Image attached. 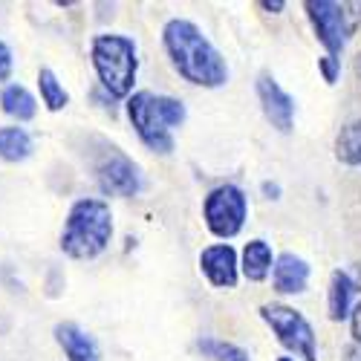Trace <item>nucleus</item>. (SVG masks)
<instances>
[{"label": "nucleus", "mask_w": 361, "mask_h": 361, "mask_svg": "<svg viewBox=\"0 0 361 361\" xmlns=\"http://www.w3.org/2000/svg\"><path fill=\"white\" fill-rule=\"evenodd\" d=\"M162 41L171 55L173 70L197 87H223L228 81L226 58L202 35V29L185 18H173L162 29Z\"/></svg>", "instance_id": "1"}, {"label": "nucleus", "mask_w": 361, "mask_h": 361, "mask_svg": "<svg viewBox=\"0 0 361 361\" xmlns=\"http://www.w3.org/2000/svg\"><path fill=\"white\" fill-rule=\"evenodd\" d=\"M113 237V214L104 200L84 197L73 202L64 231H61V249L73 260H93L99 257Z\"/></svg>", "instance_id": "2"}, {"label": "nucleus", "mask_w": 361, "mask_h": 361, "mask_svg": "<svg viewBox=\"0 0 361 361\" xmlns=\"http://www.w3.org/2000/svg\"><path fill=\"white\" fill-rule=\"evenodd\" d=\"M128 116L139 139L157 150V154H171L173 150V128L185 122V104L171 96H157L150 90L133 93L128 102Z\"/></svg>", "instance_id": "3"}, {"label": "nucleus", "mask_w": 361, "mask_h": 361, "mask_svg": "<svg viewBox=\"0 0 361 361\" xmlns=\"http://www.w3.org/2000/svg\"><path fill=\"white\" fill-rule=\"evenodd\" d=\"M90 58H93L96 75L102 87L113 99L130 96L139 58H136V44L125 35H96L93 47H90Z\"/></svg>", "instance_id": "4"}, {"label": "nucleus", "mask_w": 361, "mask_h": 361, "mask_svg": "<svg viewBox=\"0 0 361 361\" xmlns=\"http://www.w3.org/2000/svg\"><path fill=\"white\" fill-rule=\"evenodd\" d=\"M260 318L272 326V333L278 336V341L289 353H295L298 358H304V361H318L315 329L298 310H292L286 304H263L260 307Z\"/></svg>", "instance_id": "5"}, {"label": "nucleus", "mask_w": 361, "mask_h": 361, "mask_svg": "<svg viewBox=\"0 0 361 361\" xmlns=\"http://www.w3.org/2000/svg\"><path fill=\"white\" fill-rule=\"evenodd\" d=\"M246 214H249V202H246V194L237 185H220L202 202V217H205L208 231L223 240L240 234V228L246 223Z\"/></svg>", "instance_id": "6"}, {"label": "nucleus", "mask_w": 361, "mask_h": 361, "mask_svg": "<svg viewBox=\"0 0 361 361\" xmlns=\"http://www.w3.org/2000/svg\"><path fill=\"white\" fill-rule=\"evenodd\" d=\"M96 176H99L102 191L113 197H133L142 188L139 165L113 145H104V154L96 162Z\"/></svg>", "instance_id": "7"}, {"label": "nucleus", "mask_w": 361, "mask_h": 361, "mask_svg": "<svg viewBox=\"0 0 361 361\" xmlns=\"http://www.w3.org/2000/svg\"><path fill=\"white\" fill-rule=\"evenodd\" d=\"M307 15L312 20V29H315L318 41L326 47V55L336 58L344 49L347 38H350L344 4H333V0H310Z\"/></svg>", "instance_id": "8"}, {"label": "nucleus", "mask_w": 361, "mask_h": 361, "mask_svg": "<svg viewBox=\"0 0 361 361\" xmlns=\"http://www.w3.org/2000/svg\"><path fill=\"white\" fill-rule=\"evenodd\" d=\"M257 99H260V107H263V116L269 118V125L278 133H292L295 99L269 73H260V78H257Z\"/></svg>", "instance_id": "9"}, {"label": "nucleus", "mask_w": 361, "mask_h": 361, "mask_svg": "<svg viewBox=\"0 0 361 361\" xmlns=\"http://www.w3.org/2000/svg\"><path fill=\"white\" fill-rule=\"evenodd\" d=\"M200 269L208 278V283L217 289H234L237 283V252L228 243H214L202 249L200 255Z\"/></svg>", "instance_id": "10"}, {"label": "nucleus", "mask_w": 361, "mask_h": 361, "mask_svg": "<svg viewBox=\"0 0 361 361\" xmlns=\"http://www.w3.org/2000/svg\"><path fill=\"white\" fill-rule=\"evenodd\" d=\"M55 341H58V347L64 350L67 361H99L102 358L96 338L90 336L87 329H81L78 324H73V321L55 324Z\"/></svg>", "instance_id": "11"}, {"label": "nucleus", "mask_w": 361, "mask_h": 361, "mask_svg": "<svg viewBox=\"0 0 361 361\" xmlns=\"http://www.w3.org/2000/svg\"><path fill=\"white\" fill-rule=\"evenodd\" d=\"M272 281H275V289L283 292V295H300L310 283V263L304 257H298L292 252L281 255L275 263H272Z\"/></svg>", "instance_id": "12"}, {"label": "nucleus", "mask_w": 361, "mask_h": 361, "mask_svg": "<svg viewBox=\"0 0 361 361\" xmlns=\"http://www.w3.org/2000/svg\"><path fill=\"white\" fill-rule=\"evenodd\" d=\"M353 295H355V283L347 272L336 269L333 278H329V295H326V307H329V318L333 321H344L350 315L353 307Z\"/></svg>", "instance_id": "13"}, {"label": "nucleus", "mask_w": 361, "mask_h": 361, "mask_svg": "<svg viewBox=\"0 0 361 361\" xmlns=\"http://www.w3.org/2000/svg\"><path fill=\"white\" fill-rule=\"evenodd\" d=\"M0 104H4V113L18 118V122H29L35 116L38 104H35V96L29 93L23 84H6L4 93H0Z\"/></svg>", "instance_id": "14"}, {"label": "nucleus", "mask_w": 361, "mask_h": 361, "mask_svg": "<svg viewBox=\"0 0 361 361\" xmlns=\"http://www.w3.org/2000/svg\"><path fill=\"white\" fill-rule=\"evenodd\" d=\"M272 272V249H269L266 240H252L243 249V275L255 283L266 281Z\"/></svg>", "instance_id": "15"}, {"label": "nucleus", "mask_w": 361, "mask_h": 361, "mask_svg": "<svg viewBox=\"0 0 361 361\" xmlns=\"http://www.w3.org/2000/svg\"><path fill=\"white\" fill-rule=\"evenodd\" d=\"M29 154H32V136L23 128H0V159L23 162Z\"/></svg>", "instance_id": "16"}, {"label": "nucleus", "mask_w": 361, "mask_h": 361, "mask_svg": "<svg viewBox=\"0 0 361 361\" xmlns=\"http://www.w3.org/2000/svg\"><path fill=\"white\" fill-rule=\"evenodd\" d=\"M38 90H41V102H44L47 110H52V113L64 110L67 102H70V93L64 90V84L58 81V75H55L49 67H41V70H38Z\"/></svg>", "instance_id": "17"}, {"label": "nucleus", "mask_w": 361, "mask_h": 361, "mask_svg": "<svg viewBox=\"0 0 361 361\" xmlns=\"http://www.w3.org/2000/svg\"><path fill=\"white\" fill-rule=\"evenodd\" d=\"M336 157L344 165H361V118L347 125L336 139Z\"/></svg>", "instance_id": "18"}, {"label": "nucleus", "mask_w": 361, "mask_h": 361, "mask_svg": "<svg viewBox=\"0 0 361 361\" xmlns=\"http://www.w3.org/2000/svg\"><path fill=\"white\" fill-rule=\"evenodd\" d=\"M200 350L208 353L214 361H252V355H249L243 347H237V344H231V341L202 338V341H200Z\"/></svg>", "instance_id": "19"}, {"label": "nucleus", "mask_w": 361, "mask_h": 361, "mask_svg": "<svg viewBox=\"0 0 361 361\" xmlns=\"http://www.w3.org/2000/svg\"><path fill=\"white\" fill-rule=\"evenodd\" d=\"M318 70H321V75H324L326 84H336L338 81V73H341V64H338V58L324 55V58H318Z\"/></svg>", "instance_id": "20"}, {"label": "nucleus", "mask_w": 361, "mask_h": 361, "mask_svg": "<svg viewBox=\"0 0 361 361\" xmlns=\"http://www.w3.org/2000/svg\"><path fill=\"white\" fill-rule=\"evenodd\" d=\"M12 67H15V61H12V49H9L6 41H0V84L9 81Z\"/></svg>", "instance_id": "21"}, {"label": "nucleus", "mask_w": 361, "mask_h": 361, "mask_svg": "<svg viewBox=\"0 0 361 361\" xmlns=\"http://www.w3.org/2000/svg\"><path fill=\"white\" fill-rule=\"evenodd\" d=\"M344 15H347V29L353 35L355 29H361V4H344Z\"/></svg>", "instance_id": "22"}, {"label": "nucleus", "mask_w": 361, "mask_h": 361, "mask_svg": "<svg viewBox=\"0 0 361 361\" xmlns=\"http://www.w3.org/2000/svg\"><path fill=\"white\" fill-rule=\"evenodd\" d=\"M353 338L361 344V304L353 310Z\"/></svg>", "instance_id": "23"}, {"label": "nucleus", "mask_w": 361, "mask_h": 361, "mask_svg": "<svg viewBox=\"0 0 361 361\" xmlns=\"http://www.w3.org/2000/svg\"><path fill=\"white\" fill-rule=\"evenodd\" d=\"M263 194H266L269 200H278V197H281V185H278V183H263Z\"/></svg>", "instance_id": "24"}, {"label": "nucleus", "mask_w": 361, "mask_h": 361, "mask_svg": "<svg viewBox=\"0 0 361 361\" xmlns=\"http://www.w3.org/2000/svg\"><path fill=\"white\" fill-rule=\"evenodd\" d=\"M260 6H263V9H269V12H281L286 4H281V0H275V4H272V0H263Z\"/></svg>", "instance_id": "25"}, {"label": "nucleus", "mask_w": 361, "mask_h": 361, "mask_svg": "<svg viewBox=\"0 0 361 361\" xmlns=\"http://www.w3.org/2000/svg\"><path fill=\"white\" fill-rule=\"evenodd\" d=\"M355 73L361 75V55H358V61H355Z\"/></svg>", "instance_id": "26"}, {"label": "nucleus", "mask_w": 361, "mask_h": 361, "mask_svg": "<svg viewBox=\"0 0 361 361\" xmlns=\"http://www.w3.org/2000/svg\"><path fill=\"white\" fill-rule=\"evenodd\" d=\"M278 361H295V358H286V355H283V358H278Z\"/></svg>", "instance_id": "27"}]
</instances>
